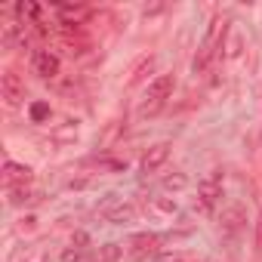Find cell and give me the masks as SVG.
<instances>
[{
    "label": "cell",
    "mask_w": 262,
    "mask_h": 262,
    "mask_svg": "<svg viewBox=\"0 0 262 262\" xmlns=\"http://www.w3.org/2000/svg\"><path fill=\"white\" fill-rule=\"evenodd\" d=\"M225 34H228V22H225L222 16H213L210 25H207V34H204V40H201V47H198V56H194V62H191L194 74H204V71L210 68V62L216 59V53L225 47Z\"/></svg>",
    "instance_id": "obj_1"
},
{
    "label": "cell",
    "mask_w": 262,
    "mask_h": 262,
    "mask_svg": "<svg viewBox=\"0 0 262 262\" xmlns=\"http://www.w3.org/2000/svg\"><path fill=\"white\" fill-rule=\"evenodd\" d=\"M173 90H176V77L167 71V74H158L151 83H148V90H145V99L139 102V108H136V117H155L164 105H167V99L173 96Z\"/></svg>",
    "instance_id": "obj_2"
},
{
    "label": "cell",
    "mask_w": 262,
    "mask_h": 262,
    "mask_svg": "<svg viewBox=\"0 0 262 262\" xmlns=\"http://www.w3.org/2000/svg\"><path fill=\"white\" fill-rule=\"evenodd\" d=\"M0 99H4L7 108H16V105H22V99H25V80H22L13 68L0 74Z\"/></svg>",
    "instance_id": "obj_3"
},
{
    "label": "cell",
    "mask_w": 262,
    "mask_h": 262,
    "mask_svg": "<svg viewBox=\"0 0 262 262\" xmlns=\"http://www.w3.org/2000/svg\"><path fill=\"white\" fill-rule=\"evenodd\" d=\"M59 68H62V62H59V56H56L53 50H37V53L31 56V71H34L40 80H56V77H59Z\"/></svg>",
    "instance_id": "obj_4"
},
{
    "label": "cell",
    "mask_w": 262,
    "mask_h": 262,
    "mask_svg": "<svg viewBox=\"0 0 262 262\" xmlns=\"http://www.w3.org/2000/svg\"><path fill=\"white\" fill-rule=\"evenodd\" d=\"M198 198H201V207H204V210H210V207L222 198V173H219V170L207 173V176L198 182Z\"/></svg>",
    "instance_id": "obj_5"
},
{
    "label": "cell",
    "mask_w": 262,
    "mask_h": 262,
    "mask_svg": "<svg viewBox=\"0 0 262 262\" xmlns=\"http://www.w3.org/2000/svg\"><path fill=\"white\" fill-rule=\"evenodd\" d=\"M170 151H173V145L170 142H155L145 155H142V173H158L167 161H170Z\"/></svg>",
    "instance_id": "obj_6"
},
{
    "label": "cell",
    "mask_w": 262,
    "mask_h": 262,
    "mask_svg": "<svg viewBox=\"0 0 262 262\" xmlns=\"http://www.w3.org/2000/svg\"><path fill=\"white\" fill-rule=\"evenodd\" d=\"M247 222V213H244V207L237 204V201H231V204H225L222 207V213H219V228L225 231V234H234V231H241V225Z\"/></svg>",
    "instance_id": "obj_7"
},
{
    "label": "cell",
    "mask_w": 262,
    "mask_h": 262,
    "mask_svg": "<svg viewBox=\"0 0 262 262\" xmlns=\"http://www.w3.org/2000/svg\"><path fill=\"white\" fill-rule=\"evenodd\" d=\"M28 182H31V167L7 161V167H4V185L7 188H25Z\"/></svg>",
    "instance_id": "obj_8"
},
{
    "label": "cell",
    "mask_w": 262,
    "mask_h": 262,
    "mask_svg": "<svg viewBox=\"0 0 262 262\" xmlns=\"http://www.w3.org/2000/svg\"><path fill=\"white\" fill-rule=\"evenodd\" d=\"M158 234H139V237H133V244H129V259H136V262H142V259H148V256H155L158 253Z\"/></svg>",
    "instance_id": "obj_9"
},
{
    "label": "cell",
    "mask_w": 262,
    "mask_h": 262,
    "mask_svg": "<svg viewBox=\"0 0 262 262\" xmlns=\"http://www.w3.org/2000/svg\"><path fill=\"white\" fill-rule=\"evenodd\" d=\"M77 133H80L77 120L65 117V120H59V123H56V126L50 129V139H53L56 145H68V142H74V139H77Z\"/></svg>",
    "instance_id": "obj_10"
},
{
    "label": "cell",
    "mask_w": 262,
    "mask_h": 262,
    "mask_svg": "<svg viewBox=\"0 0 262 262\" xmlns=\"http://www.w3.org/2000/svg\"><path fill=\"white\" fill-rule=\"evenodd\" d=\"M59 19L62 28H77L90 19V7H59Z\"/></svg>",
    "instance_id": "obj_11"
},
{
    "label": "cell",
    "mask_w": 262,
    "mask_h": 262,
    "mask_svg": "<svg viewBox=\"0 0 262 262\" xmlns=\"http://www.w3.org/2000/svg\"><path fill=\"white\" fill-rule=\"evenodd\" d=\"M133 216H136V207H133V204H123V201L102 213V219H105V222H111V225H117V222H129Z\"/></svg>",
    "instance_id": "obj_12"
},
{
    "label": "cell",
    "mask_w": 262,
    "mask_h": 262,
    "mask_svg": "<svg viewBox=\"0 0 262 262\" xmlns=\"http://www.w3.org/2000/svg\"><path fill=\"white\" fill-rule=\"evenodd\" d=\"M164 188L182 191V188H188V176H185V173H173V176H167V179H164Z\"/></svg>",
    "instance_id": "obj_13"
},
{
    "label": "cell",
    "mask_w": 262,
    "mask_h": 262,
    "mask_svg": "<svg viewBox=\"0 0 262 262\" xmlns=\"http://www.w3.org/2000/svg\"><path fill=\"white\" fill-rule=\"evenodd\" d=\"M47 117H50V105H47V102H34V105H31V120H34V123H43Z\"/></svg>",
    "instance_id": "obj_14"
},
{
    "label": "cell",
    "mask_w": 262,
    "mask_h": 262,
    "mask_svg": "<svg viewBox=\"0 0 262 262\" xmlns=\"http://www.w3.org/2000/svg\"><path fill=\"white\" fill-rule=\"evenodd\" d=\"M151 65H155V56H148V59H142V65L136 68V74L129 77V83H139L142 77H145V71H151Z\"/></svg>",
    "instance_id": "obj_15"
},
{
    "label": "cell",
    "mask_w": 262,
    "mask_h": 262,
    "mask_svg": "<svg viewBox=\"0 0 262 262\" xmlns=\"http://www.w3.org/2000/svg\"><path fill=\"white\" fill-rule=\"evenodd\" d=\"M256 247L262 250V213H259V219H256Z\"/></svg>",
    "instance_id": "obj_16"
},
{
    "label": "cell",
    "mask_w": 262,
    "mask_h": 262,
    "mask_svg": "<svg viewBox=\"0 0 262 262\" xmlns=\"http://www.w3.org/2000/svg\"><path fill=\"white\" fill-rule=\"evenodd\" d=\"M161 262H182V256H167V259H161Z\"/></svg>",
    "instance_id": "obj_17"
}]
</instances>
